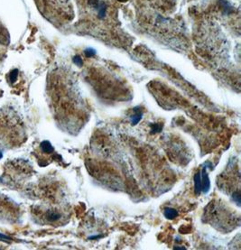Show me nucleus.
<instances>
[{
  "label": "nucleus",
  "instance_id": "nucleus-8",
  "mask_svg": "<svg viewBox=\"0 0 241 250\" xmlns=\"http://www.w3.org/2000/svg\"><path fill=\"white\" fill-rule=\"evenodd\" d=\"M84 53H85L86 57H92L96 54V51H95V50L90 48V49H86L84 51Z\"/></svg>",
  "mask_w": 241,
  "mask_h": 250
},
{
  "label": "nucleus",
  "instance_id": "nucleus-7",
  "mask_svg": "<svg viewBox=\"0 0 241 250\" xmlns=\"http://www.w3.org/2000/svg\"><path fill=\"white\" fill-rule=\"evenodd\" d=\"M73 62H74L77 66H82V64H83L82 59H81L79 55H76L75 57H73Z\"/></svg>",
  "mask_w": 241,
  "mask_h": 250
},
{
  "label": "nucleus",
  "instance_id": "nucleus-2",
  "mask_svg": "<svg viewBox=\"0 0 241 250\" xmlns=\"http://www.w3.org/2000/svg\"><path fill=\"white\" fill-rule=\"evenodd\" d=\"M194 192L196 195H200L202 192L201 181H200V172L196 173L194 175Z\"/></svg>",
  "mask_w": 241,
  "mask_h": 250
},
{
  "label": "nucleus",
  "instance_id": "nucleus-14",
  "mask_svg": "<svg viewBox=\"0 0 241 250\" xmlns=\"http://www.w3.org/2000/svg\"><path fill=\"white\" fill-rule=\"evenodd\" d=\"M119 1H120V2H126V0H119Z\"/></svg>",
  "mask_w": 241,
  "mask_h": 250
},
{
  "label": "nucleus",
  "instance_id": "nucleus-9",
  "mask_svg": "<svg viewBox=\"0 0 241 250\" xmlns=\"http://www.w3.org/2000/svg\"><path fill=\"white\" fill-rule=\"evenodd\" d=\"M152 133H157V132H160L162 130V125H157V124H154V125H152Z\"/></svg>",
  "mask_w": 241,
  "mask_h": 250
},
{
  "label": "nucleus",
  "instance_id": "nucleus-10",
  "mask_svg": "<svg viewBox=\"0 0 241 250\" xmlns=\"http://www.w3.org/2000/svg\"><path fill=\"white\" fill-rule=\"evenodd\" d=\"M233 199L237 202V204L239 206L240 205V193H239V192H237L233 194Z\"/></svg>",
  "mask_w": 241,
  "mask_h": 250
},
{
  "label": "nucleus",
  "instance_id": "nucleus-12",
  "mask_svg": "<svg viewBox=\"0 0 241 250\" xmlns=\"http://www.w3.org/2000/svg\"><path fill=\"white\" fill-rule=\"evenodd\" d=\"M0 238H1V239H8V238H7L6 236L3 235V234H0Z\"/></svg>",
  "mask_w": 241,
  "mask_h": 250
},
{
  "label": "nucleus",
  "instance_id": "nucleus-6",
  "mask_svg": "<svg viewBox=\"0 0 241 250\" xmlns=\"http://www.w3.org/2000/svg\"><path fill=\"white\" fill-rule=\"evenodd\" d=\"M47 220L50 221H56L58 220L60 218H61V214L59 212H56V211H53V210H51L47 213Z\"/></svg>",
  "mask_w": 241,
  "mask_h": 250
},
{
  "label": "nucleus",
  "instance_id": "nucleus-5",
  "mask_svg": "<svg viewBox=\"0 0 241 250\" xmlns=\"http://www.w3.org/2000/svg\"><path fill=\"white\" fill-rule=\"evenodd\" d=\"M41 148H42L43 152L47 153H50L53 152V147H52L51 144L49 141H44V142H42V144H41Z\"/></svg>",
  "mask_w": 241,
  "mask_h": 250
},
{
  "label": "nucleus",
  "instance_id": "nucleus-3",
  "mask_svg": "<svg viewBox=\"0 0 241 250\" xmlns=\"http://www.w3.org/2000/svg\"><path fill=\"white\" fill-rule=\"evenodd\" d=\"M164 215L168 220H173L178 216V211L172 208H165L164 210Z\"/></svg>",
  "mask_w": 241,
  "mask_h": 250
},
{
  "label": "nucleus",
  "instance_id": "nucleus-4",
  "mask_svg": "<svg viewBox=\"0 0 241 250\" xmlns=\"http://www.w3.org/2000/svg\"><path fill=\"white\" fill-rule=\"evenodd\" d=\"M135 111H136V113L134 115H132L131 118H130L131 124L133 125L138 124V122L142 119V116H143V113L140 112V111H137L136 108H135Z\"/></svg>",
  "mask_w": 241,
  "mask_h": 250
},
{
  "label": "nucleus",
  "instance_id": "nucleus-1",
  "mask_svg": "<svg viewBox=\"0 0 241 250\" xmlns=\"http://www.w3.org/2000/svg\"><path fill=\"white\" fill-rule=\"evenodd\" d=\"M207 163L204 165V167L202 168L201 172H200V181H201V190H202V193H208L210 189H211V181H210V178H209V174L207 173Z\"/></svg>",
  "mask_w": 241,
  "mask_h": 250
},
{
  "label": "nucleus",
  "instance_id": "nucleus-11",
  "mask_svg": "<svg viewBox=\"0 0 241 250\" xmlns=\"http://www.w3.org/2000/svg\"><path fill=\"white\" fill-rule=\"evenodd\" d=\"M18 72H17V70H15V71H13L11 73H10V80L12 81V82H14L16 79V78H17V75H18V73H17Z\"/></svg>",
  "mask_w": 241,
  "mask_h": 250
},
{
  "label": "nucleus",
  "instance_id": "nucleus-13",
  "mask_svg": "<svg viewBox=\"0 0 241 250\" xmlns=\"http://www.w3.org/2000/svg\"><path fill=\"white\" fill-rule=\"evenodd\" d=\"M174 249H182V250H183V249H185V248H177V247H176V248H174Z\"/></svg>",
  "mask_w": 241,
  "mask_h": 250
},
{
  "label": "nucleus",
  "instance_id": "nucleus-15",
  "mask_svg": "<svg viewBox=\"0 0 241 250\" xmlns=\"http://www.w3.org/2000/svg\"><path fill=\"white\" fill-rule=\"evenodd\" d=\"M1 157H2V153H0V158H1Z\"/></svg>",
  "mask_w": 241,
  "mask_h": 250
}]
</instances>
